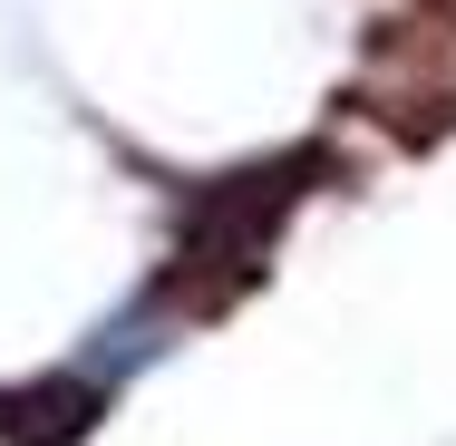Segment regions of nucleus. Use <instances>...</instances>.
Here are the masks:
<instances>
[{
  "instance_id": "1",
  "label": "nucleus",
  "mask_w": 456,
  "mask_h": 446,
  "mask_svg": "<svg viewBox=\"0 0 456 446\" xmlns=\"http://www.w3.org/2000/svg\"><path fill=\"white\" fill-rule=\"evenodd\" d=\"M97 378L59 369V378H29V388H0V446H78L97 427Z\"/></svg>"
}]
</instances>
